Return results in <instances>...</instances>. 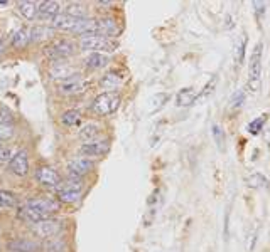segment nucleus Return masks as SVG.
<instances>
[{
	"label": "nucleus",
	"instance_id": "1",
	"mask_svg": "<svg viewBox=\"0 0 270 252\" xmlns=\"http://www.w3.org/2000/svg\"><path fill=\"white\" fill-rule=\"evenodd\" d=\"M262 44H257L252 51L248 67V84L247 89L250 93H257L260 88V76H262Z\"/></svg>",
	"mask_w": 270,
	"mask_h": 252
},
{
	"label": "nucleus",
	"instance_id": "2",
	"mask_svg": "<svg viewBox=\"0 0 270 252\" xmlns=\"http://www.w3.org/2000/svg\"><path fill=\"white\" fill-rule=\"evenodd\" d=\"M118 104H120V98L117 93H103V94H98L93 99L91 109L100 116H108L117 111Z\"/></svg>",
	"mask_w": 270,
	"mask_h": 252
},
{
	"label": "nucleus",
	"instance_id": "3",
	"mask_svg": "<svg viewBox=\"0 0 270 252\" xmlns=\"http://www.w3.org/2000/svg\"><path fill=\"white\" fill-rule=\"evenodd\" d=\"M81 190H83V183L78 178L76 180H68L57 190V200L64 203H76L81 198Z\"/></svg>",
	"mask_w": 270,
	"mask_h": 252
},
{
	"label": "nucleus",
	"instance_id": "4",
	"mask_svg": "<svg viewBox=\"0 0 270 252\" xmlns=\"http://www.w3.org/2000/svg\"><path fill=\"white\" fill-rule=\"evenodd\" d=\"M80 47H81L83 51L100 52V51H115L117 44H113L112 39H107V37H101V36H88V37H81Z\"/></svg>",
	"mask_w": 270,
	"mask_h": 252
},
{
	"label": "nucleus",
	"instance_id": "5",
	"mask_svg": "<svg viewBox=\"0 0 270 252\" xmlns=\"http://www.w3.org/2000/svg\"><path fill=\"white\" fill-rule=\"evenodd\" d=\"M47 56L52 57V59L59 61V59H66L75 52V44L66 39H61V41H56L54 44L47 47Z\"/></svg>",
	"mask_w": 270,
	"mask_h": 252
},
{
	"label": "nucleus",
	"instance_id": "6",
	"mask_svg": "<svg viewBox=\"0 0 270 252\" xmlns=\"http://www.w3.org/2000/svg\"><path fill=\"white\" fill-rule=\"evenodd\" d=\"M61 229H62V224L59 220H54V219L41 220V222H37V224H34V227H32V230L39 237H44V239L57 235V232Z\"/></svg>",
	"mask_w": 270,
	"mask_h": 252
},
{
	"label": "nucleus",
	"instance_id": "7",
	"mask_svg": "<svg viewBox=\"0 0 270 252\" xmlns=\"http://www.w3.org/2000/svg\"><path fill=\"white\" fill-rule=\"evenodd\" d=\"M27 205L46 217H51L52 214H56V212L59 210V202L49 200V198H36V200H29Z\"/></svg>",
	"mask_w": 270,
	"mask_h": 252
},
{
	"label": "nucleus",
	"instance_id": "8",
	"mask_svg": "<svg viewBox=\"0 0 270 252\" xmlns=\"http://www.w3.org/2000/svg\"><path fill=\"white\" fill-rule=\"evenodd\" d=\"M86 88H88V82L83 81V79H70V81H64L59 84V88H57V91H59L61 94H66V96H73V94H80L83 93V91H86Z\"/></svg>",
	"mask_w": 270,
	"mask_h": 252
},
{
	"label": "nucleus",
	"instance_id": "9",
	"mask_svg": "<svg viewBox=\"0 0 270 252\" xmlns=\"http://www.w3.org/2000/svg\"><path fill=\"white\" fill-rule=\"evenodd\" d=\"M36 178L39 180V183L47 187H57L61 185V177L57 175L56 170H52L51 167H41L39 170L36 172Z\"/></svg>",
	"mask_w": 270,
	"mask_h": 252
},
{
	"label": "nucleus",
	"instance_id": "10",
	"mask_svg": "<svg viewBox=\"0 0 270 252\" xmlns=\"http://www.w3.org/2000/svg\"><path fill=\"white\" fill-rule=\"evenodd\" d=\"M108 150H110V143L107 140H103V142H90L81 145L80 152L85 157H101V155L108 153Z\"/></svg>",
	"mask_w": 270,
	"mask_h": 252
},
{
	"label": "nucleus",
	"instance_id": "11",
	"mask_svg": "<svg viewBox=\"0 0 270 252\" xmlns=\"http://www.w3.org/2000/svg\"><path fill=\"white\" fill-rule=\"evenodd\" d=\"M93 168V162L88 158H76L73 162L68 163V173L76 178L83 177L85 173H88Z\"/></svg>",
	"mask_w": 270,
	"mask_h": 252
},
{
	"label": "nucleus",
	"instance_id": "12",
	"mask_svg": "<svg viewBox=\"0 0 270 252\" xmlns=\"http://www.w3.org/2000/svg\"><path fill=\"white\" fill-rule=\"evenodd\" d=\"M11 172L16 173L19 177L27 175L29 172V160H27V153L26 152H19L11 158Z\"/></svg>",
	"mask_w": 270,
	"mask_h": 252
},
{
	"label": "nucleus",
	"instance_id": "13",
	"mask_svg": "<svg viewBox=\"0 0 270 252\" xmlns=\"http://www.w3.org/2000/svg\"><path fill=\"white\" fill-rule=\"evenodd\" d=\"M118 32L120 29L113 19H101V21H98V36L112 39L115 36H118Z\"/></svg>",
	"mask_w": 270,
	"mask_h": 252
},
{
	"label": "nucleus",
	"instance_id": "14",
	"mask_svg": "<svg viewBox=\"0 0 270 252\" xmlns=\"http://www.w3.org/2000/svg\"><path fill=\"white\" fill-rule=\"evenodd\" d=\"M59 4L57 2H52V0H49V2H42L39 9H37V16H39V19H42V21H49V19H54L57 17V12H59Z\"/></svg>",
	"mask_w": 270,
	"mask_h": 252
},
{
	"label": "nucleus",
	"instance_id": "15",
	"mask_svg": "<svg viewBox=\"0 0 270 252\" xmlns=\"http://www.w3.org/2000/svg\"><path fill=\"white\" fill-rule=\"evenodd\" d=\"M80 21L81 19H75V17L66 16V14H61V16H57L54 21H52V26H54L56 29H59V31L73 32Z\"/></svg>",
	"mask_w": 270,
	"mask_h": 252
},
{
	"label": "nucleus",
	"instance_id": "16",
	"mask_svg": "<svg viewBox=\"0 0 270 252\" xmlns=\"http://www.w3.org/2000/svg\"><path fill=\"white\" fill-rule=\"evenodd\" d=\"M17 217H19V219H22V220H26V222H31V224H37V222H41V220L49 219V217H46V215L39 214V212L34 210V208H31L29 205L22 207V208H19Z\"/></svg>",
	"mask_w": 270,
	"mask_h": 252
},
{
	"label": "nucleus",
	"instance_id": "17",
	"mask_svg": "<svg viewBox=\"0 0 270 252\" xmlns=\"http://www.w3.org/2000/svg\"><path fill=\"white\" fill-rule=\"evenodd\" d=\"M37 245L36 242L29 240V239H16L12 242H9V250L12 252H34L37 250Z\"/></svg>",
	"mask_w": 270,
	"mask_h": 252
},
{
	"label": "nucleus",
	"instance_id": "18",
	"mask_svg": "<svg viewBox=\"0 0 270 252\" xmlns=\"http://www.w3.org/2000/svg\"><path fill=\"white\" fill-rule=\"evenodd\" d=\"M196 98H197L196 89H192V88H184V89H181L179 93H177V96H176V103H177V106H191V104L196 101Z\"/></svg>",
	"mask_w": 270,
	"mask_h": 252
},
{
	"label": "nucleus",
	"instance_id": "19",
	"mask_svg": "<svg viewBox=\"0 0 270 252\" xmlns=\"http://www.w3.org/2000/svg\"><path fill=\"white\" fill-rule=\"evenodd\" d=\"M29 41H31V32L27 31V29H19V31L14 32L12 36V46L16 47V49H24Z\"/></svg>",
	"mask_w": 270,
	"mask_h": 252
},
{
	"label": "nucleus",
	"instance_id": "20",
	"mask_svg": "<svg viewBox=\"0 0 270 252\" xmlns=\"http://www.w3.org/2000/svg\"><path fill=\"white\" fill-rule=\"evenodd\" d=\"M85 64L88 67H91V69H100V67L108 64V57L103 56L101 52H93V54H90L85 59Z\"/></svg>",
	"mask_w": 270,
	"mask_h": 252
},
{
	"label": "nucleus",
	"instance_id": "21",
	"mask_svg": "<svg viewBox=\"0 0 270 252\" xmlns=\"http://www.w3.org/2000/svg\"><path fill=\"white\" fill-rule=\"evenodd\" d=\"M49 72L54 79H68V81H70V77L75 74V71L71 69L70 66H64V64H54L51 67Z\"/></svg>",
	"mask_w": 270,
	"mask_h": 252
},
{
	"label": "nucleus",
	"instance_id": "22",
	"mask_svg": "<svg viewBox=\"0 0 270 252\" xmlns=\"http://www.w3.org/2000/svg\"><path fill=\"white\" fill-rule=\"evenodd\" d=\"M17 7H19V12L22 14L24 17L27 19V21H31V19H34L37 16V7L34 2H29V0H24V2H19L17 4Z\"/></svg>",
	"mask_w": 270,
	"mask_h": 252
},
{
	"label": "nucleus",
	"instance_id": "23",
	"mask_svg": "<svg viewBox=\"0 0 270 252\" xmlns=\"http://www.w3.org/2000/svg\"><path fill=\"white\" fill-rule=\"evenodd\" d=\"M98 124L96 123H86L83 128L80 130V138L85 140V142H88V140L95 138L96 135H98Z\"/></svg>",
	"mask_w": 270,
	"mask_h": 252
},
{
	"label": "nucleus",
	"instance_id": "24",
	"mask_svg": "<svg viewBox=\"0 0 270 252\" xmlns=\"http://www.w3.org/2000/svg\"><path fill=\"white\" fill-rule=\"evenodd\" d=\"M120 84H122V77L117 76L115 72H110V74H107L101 79V86L105 89H117Z\"/></svg>",
	"mask_w": 270,
	"mask_h": 252
},
{
	"label": "nucleus",
	"instance_id": "25",
	"mask_svg": "<svg viewBox=\"0 0 270 252\" xmlns=\"http://www.w3.org/2000/svg\"><path fill=\"white\" fill-rule=\"evenodd\" d=\"M267 183H268L267 178L263 175H260V173H252V175L247 178V185L252 188H263Z\"/></svg>",
	"mask_w": 270,
	"mask_h": 252
},
{
	"label": "nucleus",
	"instance_id": "26",
	"mask_svg": "<svg viewBox=\"0 0 270 252\" xmlns=\"http://www.w3.org/2000/svg\"><path fill=\"white\" fill-rule=\"evenodd\" d=\"M66 16L75 17V19H85L86 17V9L83 6H78V4H71L66 9Z\"/></svg>",
	"mask_w": 270,
	"mask_h": 252
},
{
	"label": "nucleus",
	"instance_id": "27",
	"mask_svg": "<svg viewBox=\"0 0 270 252\" xmlns=\"http://www.w3.org/2000/svg\"><path fill=\"white\" fill-rule=\"evenodd\" d=\"M62 123H64L66 126H75L78 121L81 119V116L78 111H75V109H71V111H66L64 114H62Z\"/></svg>",
	"mask_w": 270,
	"mask_h": 252
},
{
	"label": "nucleus",
	"instance_id": "28",
	"mask_svg": "<svg viewBox=\"0 0 270 252\" xmlns=\"http://www.w3.org/2000/svg\"><path fill=\"white\" fill-rule=\"evenodd\" d=\"M17 200L11 192L0 190V207H16Z\"/></svg>",
	"mask_w": 270,
	"mask_h": 252
},
{
	"label": "nucleus",
	"instance_id": "29",
	"mask_svg": "<svg viewBox=\"0 0 270 252\" xmlns=\"http://www.w3.org/2000/svg\"><path fill=\"white\" fill-rule=\"evenodd\" d=\"M52 34V31H49V29H44V27H34L31 31V39H34V41H42V39L49 37Z\"/></svg>",
	"mask_w": 270,
	"mask_h": 252
},
{
	"label": "nucleus",
	"instance_id": "30",
	"mask_svg": "<svg viewBox=\"0 0 270 252\" xmlns=\"http://www.w3.org/2000/svg\"><path fill=\"white\" fill-rule=\"evenodd\" d=\"M265 116H260V118H257V119H253L252 123L248 124V132L252 133V135H257L260 130H262V126L265 124Z\"/></svg>",
	"mask_w": 270,
	"mask_h": 252
},
{
	"label": "nucleus",
	"instance_id": "31",
	"mask_svg": "<svg viewBox=\"0 0 270 252\" xmlns=\"http://www.w3.org/2000/svg\"><path fill=\"white\" fill-rule=\"evenodd\" d=\"M213 135H215V140H216V143H218V147L221 148V145H223V140H225V135L223 132H221V128L218 124L213 128Z\"/></svg>",
	"mask_w": 270,
	"mask_h": 252
},
{
	"label": "nucleus",
	"instance_id": "32",
	"mask_svg": "<svg viewBox=\"0 0 270 252\" xmlns=\"http://www.w3.org/2000/svg\"><path fill=\"white\" fill-rule=\"evenodd\" d=\"M243 99H245V91H240V93L235 94L233 101H231V106H233V108H240V106L243 104Z\"/></svg>",
	"mask_w": 270,
	"mask_h": 252
},
{
	"label": "nucleus",
	"instance_id": "33",
	"mask_svg": "<svg viewBox=\"0 0 270 252\" xmlns=\"http://www.w3.org/2000/svg\"><path fill=\"white\" fill-rule=\"evenodd\" d=\"M11 150L9 148H0V163L11 162Z\"/></svg>",
	"mask_w": 270,
	"mask_h": 252
},
{
	"label": "nucleus",
	"instance_id": "34",
	"mask_svg": "<svg viewBox=\"0 0 270 252\" xmlns=\"http://www.w3.org/2000/svg\"><path fill=\"white\" fill-rule=\"evenodd\" d=\"M252 6L255 7V12H257V16H262V14L265 12V7H267L263 2H253Z\"/></svg>",
	"mask_w": 270,
	"mask_h": 252
}]
</instances>
